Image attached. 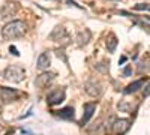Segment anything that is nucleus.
Returning a JSON list of instances; mask_svg holds the SVG:
<instances>
[{
    "label": "nucleus",
    "instance_id": "obj_1",
    "mask_svg": "<svg viewBox=\"0 0 150 135\" xmlns=\"http://www.w3.org/2000/svg\"><path fill=\"white\" fill-rule=\"evenodd\" d=\"M24 33H26V24H24L23 21H20V20L8 23L2 30V35H3V38L6 41L17 39V38H20V36H23Z\"/></svg>",
    "mask_w": 150,
    "mask_h": 135
},
{
    "label": "nucleus",
    "instance_id": "obj_2",
    "mask_svg": "<svg viewBox=\"0 0 150 135\" xmlns=\"http://www.w3.org/2000/svg\"><path fill=\"white\" fill-rule=\"evenodd\" d=\"M3 77L11 83H21L24 80V77H26V71L18 65H11L5 69Z\"/></svg>",
    "mask_w": 150,
    "mask_h": 135
},
{
    "label": "nucleus",
    "instance_id": "obj_3",
    "mask_svg": "<svg viewBox=\"0 0 150 135\" xmlns=\"http://www.w3.org/2000/svg\"><path fill=\"white\" fill-rule=\"evenodd\" d=\"M50 39L51 41H54V42H57V44H60V45H68L69 44V35L66 33V30H65V27H62V26H57L53 32H51V35H50Z\"/></svg>",
    "mask_w": 150,
    "mask_h": 135
},
{
    "label": "nucleus",
    "instance_id": "obj_4",
    "mask_svg": "<svg viewBox=\"0 0 150 135\" xmlns=\"http://www.w3.org/2000/svg\"><path fill=\"white\" fill-rule=\"evenodd\" d=\"M20 96V93L15 89H8V87H0V99L3 104H11Z\"/></svg>",
    "mask_w": 150,
    "mask_h": 135
},
{
    "label": "nucleus",
    "instance_id": "obj_5",
    "mask_svg": "<svg viewBox=\"0 0 150 135\" xmlns=\"http://www.w3.org/2000/svg\"><path fill=\"white\" fill-rule=\"evenodd\" d=\"M63 99H65V90L63 89H54L47 96L48 105H57L60 102H63Z\"/></svg>",
    "mask_w": 150,
    "mask_h": 135
},
{
    "label": "nucleus",
    "instance_id": "obj_6",
    "mask_svg": "<svg viewBox=\"0 0 150 135\" xmlns=\"http://www.w3.org/2000/svg\"><path fill=\"white\" fill-rule=\"evenodd\" d=\"M56 78V74L54 72H42L39 77L36 78V86L39 89H45L48 87L50 84H51V81Z\"/></svg>",
    "mask_w": 150,
    "mask_h": 135
},
{
    "label": "nucleus",
    "instance_id": "obj_7",
    "mask_svg": "<svg viewBox=\"0 0 150 135\" xmlns=\"http://www.w3.org/2000/svg\"><path fill=\"white\" fill-rule=\"evenodd\" d=\"M84 90L87 95H90V96H99L102 92V87H101V84H99L96 80H90V81H87L84 84Z\"/></svg>",
    "mask_w": 150,
    "mask_h": 135
},
{
    "label": "nucleus",
    "instance_id": "obj_8",
    "mask_svg": "<svg viewBox=\"0 0 150 135\" xmlns=\"http://www.w3.org/2000/svg\"><path fill=\"white\" fill-rule=\"evenodd\" d=\"M129 120L128 119H119V120H114L112 122V131H114L116 135H123L129 129Z\"/></svg>",
    "mask_w": 150,
    "mask_h": 135
},
{
    "label": "nucleus",
    "instance_id": "obj_9",
    "mask_svg": "<svg viewBox=\"0 0 150 135\" xmlns=\"http://www.w3.org/2000/svg\"><path fill=\"white\" fill-rule=\"evenodd\" d=\"M18 11V5L15 2H8L6 5H3V8L0 9V14H2V18H9L12 15H15Z\"/></svg>",
    "mask_w": 150,
    "mask_h": 135
},
{
    "label": "nucleus",
    "instance_id": "obj_10",
    "mask_svg": "<svg viewBox=\"0 0 150 135\" xmlns=\"http://www.w3.org/2000/svg\"><path fill=\"white\" fill-rule=\"evenodd\" d=\"M83 110H84V113H83V119H81V122H80V125H86L87 122L92 119L95 110H96V104L87 102V104H84V108H83Z\"/></svg>",
    "mask_w": 150,
    "mask_h": 135
},
{
    "label": "nucleus",
    "instance_id": "obj_11",
    "mask_svg": "<svg viewBox=\"0 0 150 135\" xmlns=\"http://www.w3.org/2000/svg\"><path fill=\"white\" fill-rule=\"evenodd\" d=\"M50 63H51V57H50V54L48 53H42L41 56H39V59H38V69L39 71H44V69H47L48 66H50Z\"/></svg>",
    "mask_w": 150,
    "mask_h": 135
},
{
    "label": "nucleus",
    "instance_id": "obj_12",
    "mask_svg": "<svg viewBox=\"0 0 150 135\" xmlns=\"http://www.w3.org/2000/svg\"><path fill=\"white\" fill-rule=\"evenodd\" d=\"M90 38H92L90 30L89 29H84V30L78 32V35H77V44L78 45H86L87 42L90 41Z\"/></svg>",
    "mask_w": 150,
    "mask_h": 135
},
{
    "label": "nucleus",
    "instance_id": "obj_13",
    "mask_svg": "<svg viewBox=\"0 0 150 135\" xmlns=\"http://www.w3.org/2000/svg\"><path fill=\"white\" fill-rule=\"evenodd\" d=\"M144 81H146V78H141V80H137V81L131 83V84L128 86V87L123 90V93H125V95H129V93H134V92H137L138 89H141V87H143Z\"/></svg>",
    "mask_w": 150,
    "mask_h": 135
},
{
    "label": "nucleus",
    "instance_id": "obj_14",
    "mask_svg": "<svg viewBox=\"0 0 150 135\" xmlns=\"http://www.w3.org/2000/svg\"><path fill=\"white\" fill-rule=\"evenodd\" d=\"M57 116L62 119H74V108L72 107H66V108H62L57 111Z\"/></svg>",
    "mask_w": 150,
    "mask_h": 135
},
{
    "label": "nucleus",
    "instance_id": "obj_15",
    "mask_svg": "<svg viewBox=\"0 0 150 135\" xmlns=\"http://www.w3.org/2000/svg\"><path fill=\"white\" fill-rule=\"evenodd\" d=\"M116 47H117V38L114 35H110V41H107V48H108V51L112 53L116 50Z\"/></svg>",
    "mask_w": 150,
    "mask_h": 135
},
{
    "label": "nucleus",
    "instance_id": "obj_16",
    "mask_svg": "<svg viewBox=\"0 0 150 135\" xmlns=\"http://www.w3.org/2000/svg\"><path fill=\"white\" fill-rule=\"evenodd\" d=\"M117 108L120 110V111H125V113H128L129 110L132 108L131 107V104H128V102H125V101H120L119 102V105H117Z\"/></svg>",
    "mask_w": 150,
    "mask_h": 135
},
{
    "label": "nucleus",
    "instance_id": "obj_17",
    "mask_svg": "<svg viewBox=\"0 0 150 135\" xmlns=\"http://www.w3.org/2000/svg\"><path fill=\"white\" fill-rule=\"evenodd\" d=\"M135 11H150V3H137L134 5Z\"/></svg>",
    "mask_w": 150,
    "mask_h": 135
},
{
    "label": "nucleus",
    "instance_id": "obj_18",
    "mask_svg": "<svg viewBox=\"0 0 150 135\" xmlns=\"http://www.w3.org/2000/svg\"><path fill=\"white\" fill-rule=\"evenodd\" d=\"M131 74H132V68H131V66H126V68L123 69V75H125V77H129Z\"/></svg>",
    "mask_w": 150,
    "mask_h": 135
},
{
    "label": "nucleus",
    "instance_id": "obj_19",
    "mask_svg": "<svg viewBox=\"0 0 150 135\" xmlns=\"http://www.w3.org/2000/svg\"><path fill=\"white\" fill-rule=\"evenodd\" d=\"M9 51L14 54V56H20V53H18V50H17L15 47H11V48H9Z\"/></svg>",
    "mask_w": 150,
    "mask_h": 135
},
{
    "label": "nucleus",
    "instance_id": "obj_20",
    "mask_svg": "<svg viewBox=\"0 0 150 135\" xmlns=\"http://www.w3.org/2000/svg\"><path fill=\"white\" fill-rule=\"evenodd\" d=\"M150 95V83L146 86V89H144V96H149Z\"/></svg>",
    "mask_w": 150,
    "mask_h": 135
},
{
    "label": "nucleus",
    "instance_id": "obj_21",
    "mask_svg": "<svg viewBox=\"0 0 150 135\" xmlns=\"http://www.w3.org/2000/svg\"><path fill=\"white\" fill-rule=\"evenodd\" d=\"M125 62H126V57L122 56V57H120V60H119V63H125Z\"/></svg>",
    "mask_w": 150,
    "mask_h": 135
},
{
    "label": "nucleus",
    "instance_id": "obj_22",
    "mask_svg": "<svg viewBox=\"0 0 150 135\" xmlns=\"http://www.w3.org/2000/svg\"><path fill=\"white\" fill-rule=\"evenodd\" d=\"M111 2H117V0H111Z\"/></svg>",
    "mask_w": 150,
    "mask_h": 135
}]
</instances>
